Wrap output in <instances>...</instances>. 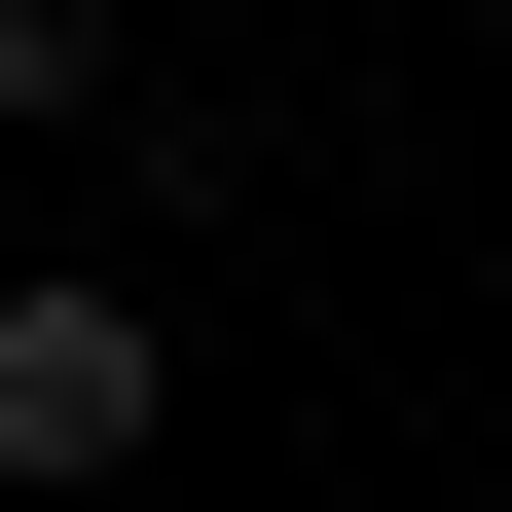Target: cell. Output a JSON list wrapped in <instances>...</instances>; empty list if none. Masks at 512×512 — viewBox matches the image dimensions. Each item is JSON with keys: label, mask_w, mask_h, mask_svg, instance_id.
<instances>
[{"label": "cell", "mask_w": 512, "mask_h": 512, "mask_svg": "<svg viewBox=\"0 0 512 512\" xmlns=\"http://www.w3.org/2000/svg\"><path fill=\"white\" fill-rule=\"evenodd\" d=\"M147 439H183V330L110 293V256H37V293H0V476H37V512H110Z\"/></svg>", "instance_id": "obj_1"}, {"label": "cell", "mask_w": 512, "mask_h": 512, "mask_svg": "<svg viewBox=\"0 0 512 512\" xmlns=\"http://www.w3.org/2000/svg\"><path fill=\"white\" fill-rule=\"evenodd\" d=\"M147 110V0H0V147H110Z\"/></svg>", "instance_id": "obj_2"}]
</instances>
